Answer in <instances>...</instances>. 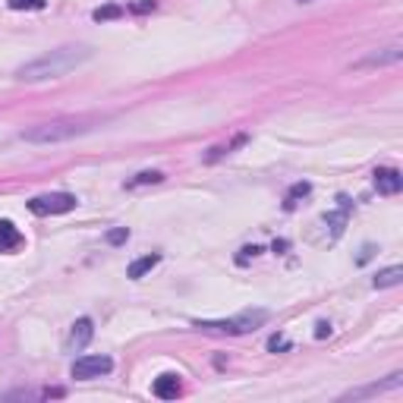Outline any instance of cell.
<instances>
[{
	"instance_id": "obj_1",
	"label": "cell",
	"mask_w": 403,
	"mask_h": 403,
	"mask_svg": "<svg viewBox=\"0 0 403 403\" xmlns=\"http://www.w3.org/2000/svg\"><path fill=\"white\" fill-rule=\"evenodd\" d=\"M85 60H92V48L89 45H63V48H54L48 54L35 57L28 60L26 67L16 70V79L23 82H45V79H60L72 72L76 67H82Z\"/></svg>"
},
{
	"instance_id": "obj_2",
	"label": "cell",
	"mask_w": 403,
	"mask_h": 403,
	"mask_svg": "<svg viewBox=\"0 0 403 403\" xmlns=\"http://www.w3.org/2000/svg\"><path fill=\"white\" fill-rule=\"evenodd\" d=\"M104 117L89 114V117H60V120H50V123H38V127H28L23 129V139L32 145H54V142H67V139L85 136L92 133Z\"/></svg>"
},
{
	"instance_id": "obj_3",
	"label": "cell",
	"mask_w": 403,
	"mask_h": 403,
	"mask_svg": "<svg viewBox=\"0 0 403 403\" xmlns=\"http://www.w3.org/2000/svg\"><path fill=\"white\" fill-rule=\"evenodd\" d=\"M268 321V309H246L233 318H195L193 328H199L205 334H227V337H240L249 334L255 328H262Z\"/></svg>"
},
{
	"instance_id": "obj_4",
	"label": "cell",
	"mask_w": 403,
	"mask_h": 403,
	"mask_svg": "<svg viewBox=\"0 0 403 403\" xmlns=\"http://www.w3.org/2000/svg\"><path fill=\"white\" fill-rule=\"evenodd\" d=\"M76 208V195L70 193H48V195H35L28 202V211L38 217H48V215H67V211Z\"/></svg>"
},
{
	"instance_id": "obj_5",
	"label": "cell",
	"mask_w": 403,
	"mask_h": 403,
	"mask_svg": "<svg viewBox=\"0 0 403 403\" xmlns=\"http://www.w3.org/2000/svg\"><path fill=\"white\" fill-rule=\"evenodd\" d=\"M111 369H114V359L111 356H79L76 362H72L70 375L76 378V381H92V378L107 375Z\"/></svg>"
},
{
	"instance_id": "obj_6",
	"label": "cell",
	"mask_w": 403,
	"mask_h": 403,
	"mask_svg": "<svg viewBox=\"0 0 403 403\" xmlns=\"http://www.w3.org/2000/svg\"><path fill=\"white\" fill-rule=\"evenodd\" d=\"M95 337V325H92V318H79L76 325L70 328V337H67V350L70 353H79V350H85L89 347V340Z\"/></svg>"
},
{
	"instance_id": "obj_7",
	"label": "cell",
	"mask_w": 403,
	"mask_h": 403,
	"mask_svg": "<svg viewBox=\"0 0 403 403\" xmlns=\"http://www.w3.org/2000/svg\"><path fill=\"white\" fill-rule=\"evenodd\" d=\"M400 57H403V48L400 45H391V48H381V50H375V54L362 57V60H356L353 67L356 70H362V67H387V63H397Z\"/></svg>"
},
{
	"instance_id": "obj_8",
	"label": "cell",
	"mask_w": 403,
	"mask_h": 403,
	"mask_svg": "<svg viewBox=\"0 0 403 403\" xmlns=\"http://www.w3.org/2000/svg\"><path fill=\"white\" fill-rule=\"evenodd\" d=\"M375 189L381 195H397L403 189L400 171H394V167H381V171H375Z\"/></svg>"
},
{
	"instance_id": "obj_9",
	"label": "cell",
	"mask_w": 403,
	"mask_h": 403,
	"mask_svg": "<svg viewBox=\"0 0 403 403\" xmlns=\"http://www.w3.org/2000/svg\"><path fill=\"white\" fill-rule=\"evenodd\" d=\"M151 391H155V397L161 400H177L180 394H183V385H180V375H158L155 378V385H151Z\"/></svg>"
},
{
	"instance_id": "obj_10",
	"label": "cell",
	"mask_w": 403,
	"mask_h": 403,
	"mask_svg": "<svg viewBox=\"0 0 403 403\" xmlns=\"http://www.w3.org/2000/svg\"><path fill=\"white\" fill-rule=\"evenodd\" d=\"M347 217H350V199H347V195H340V199H337V211H331V215L325 217V224L331 227V240H337L343 233Z\"/></svg>"
},
{
	"instance_id": "obj_11",
	"label": "cell",
	"mask_w": 403,
	"mask_h": 403,
	"mask_svg": "<svg viewBox=\"0 0 403 403\" xmlns=\"http://www.w3.org/2000/svg\"><path fill=\"white\" fill-rule=\"evenodd\" d=\"M23 246V233L13 221H0V252H13Z\"/></svg>"
},
{
	"instance_id": "obj_12",
	"label": "cell",
	"mask_w": 403,
	"mask_h": 403,
	"mask_svg": "<svg viewBox=\"0 0 403 403\" xmlns=\"http://www.w3.org/2000/svg\"><path fill=\"white\" fill-rule=\"evenodd\" d=\"M246 142H249V136H246V133H240V136H233L227 145H215V149H211L208 155H205V164H215V161H221L224 155H230V151H237L240 145H246Z\"/></svg>"
},
{
	"instance_id": "obj_13",
	"label": "cell",
	"mask_w": 403,
	"mask_h": 403,
	"mask_svg": "<svg viewBox=\"0 0 403 403\" xmlns=\"http://www.w3.org/2000/svg\"><path fill=\"white\" fill-rule=\"evenodd\" d=\"M403 281V268L394 265V268H385L375 274V281H372V287L375 290H387V287H397V284Z\"/></svg>"
},
{
	"instance_id": "obj_14",
	"label": "cell",
	"mask_w": 403,
	"mask_h": 403,
	"mask_svg": "<svg viewBox=\"0 0 403 403\" xmlns=\"http://www.w3.org/2000/svg\"><path fill=\"white\" fill-rule=\"evenodd\" d=\"M158 262H161V255H158V252H151V255H142V259H136L133 265L127 268V277H133V281H139V277H145V274H149V271L155 268Z\"/></svg>"
},
{
	"instance_id": "obj_15",
	"label": "cell",
	"mask_w": 403,
	"mask_h": 403,
	"mask_svg": "<svg viewBox=\"0 0 403 403\" xmlns=\"http://www.w3.org/2000/svg\"><path fill=\"white\" fill-rule=\"evenodd\" d=\"M400 381H403V375H400V372H394V375L391 378H387V381H381V385H369V387H362V391H350L347 394V397H365V394H378V391H391V387H400Z\"/></svg>"
},
{
	"instance_id": "obj_16",
	"label": "cell",
	"mask_w": 403,
	"mask_h": 403,
	"mask_svg": "<svg viewBox=\"0 0 403 403\" xmlns=\"http://www.w3.org/2000/svg\"><path fill=\"white\" fill-rule=\"evenodd\" d=\"M164 180V173L161 171H142V173H136L133 180H127L123 186L127 189H139V186H155V183H161Z\"/></svg>"
},
{
	"instance_id": "obj_17",
	"label": "cell",
	"mask_w": 403,
	"mask_h": 403,
	"mask_svg": "<svg viewBox=\"0 0 403 403\" xmlns=\"http://www.w3.org/2000/svg\"><path fill=\"white\" fill-rule=\"evenodd\" d=\"M123 13H127L123 6H114L111 4V6H98V10L92 13V19H95V23H111V19H120Z\"/></svg>"
},
{
	"instance_id": "obj_18",
	"label": "cell",
	"mask_w": 403,
	"mask_h": 403,
	"mask_svg": "<svg viewBox=\"0 0 403 403\" xmlns=\"http://www.w3.org/2000/svg\"><path fill=\"white\" fill-rule=\"evenodd\" d=\"M312 193V186H309V183H296V186H293L290 189V193H287V202H284V208H296V202L299 199H306V195H309Z\"/></svg>"
},
{
	"instance_id": "obj_19",
	"label": "cell",
	"mask_w": 403,
	"mask_h": 403,
	"mask_svg": "<svg viewBox=\"0 0 403 403\" xmlns=\"http://www.w3.org/2000/svg\"><path fill=\"white\" fill-rule=\"evenodd\" d=\"M10 10H45L48 0H6Z\"/></svg>"
},
{
	"instance_id": "obj_20",
	"label": "cell",
	"mask_w": 403,
	"mask_h": 403,
	"mask_svg": "<svg viewBox=\"0 0 403 403\" xmlns=\"http://www.w3.org/2000/svg\"><path fill=\"white\" fill-rule=\"evenodd\" d=\"M155 6H158V0H136V4H129V13L142 16V13H151Z\"/></svg>"
},
{
	"instance_id": "obj_21",
	"label": "cell",
	"mask_w": 403,
	"mask_h": 403,
	"mask_svg": "<svg viewBox=\"0 0 403 403\" xmlns=\"http://www.w3.org/2000/svg\"><path fill=\"white\" fill-rule=\"evenodd\" d=\"M127 240H129V230H127V227H117V230L107 233V243H111V246H123Z\"/></svg>"
},
{
	"instance_id": "obj_22",
	"label": "cell",
	"mask_w": 403,
	"mask_h": 403,
	"mask_svg": "<svg viewBox=\"0 0 403 403\" xmlns=\"http://www.w3.org/2000/svg\"><path fill=\"white\" fill-rule=\"evenodd\" d=\"M268 350H287V337H271Z\"/></svg>"
},
{
	"instance_id": "obj_23",
	"label": "cell",
	"mask_w": 403,
	"mask_h": 403,
	"mask_svg": "<svg viewBox=\"0 0 403 403\" xmlns=\"http://www.w3.org/2000/svg\"><path fill=\"white\" fill-rule=\"evenodd\" d=\"M328 334H331V325H328V321H318V325H315V337L321 340V337H328Z\"/></svg>"
},
{
	"instance_id": "obj_24",
	"label": "cell",
	"mask_w": 403,
	"mask_h": 403,
	"mask_svg": "<svg viewBox=\"0 0 403 403\" xmlns=\"http://www.w3.org/2000/svg\"><path fill=\"white\" fill-rule=\"evenodd\" d=\"M259 252H262L259 246H246V249H243V255H240V262H249V255H259Z\"/></svg>"
},
{
	"instance_id": "obj_25",
	"label": "cell",
	"mask_w": 403,
	"mask_h": 403,
	"mask_svg": "<svg viewBox=\"0 0 403 403\" xmlns=\"http://www.w3.org/2000/svg\"><path fill=\"white\" fill-rule=\"evenodd\" d=\"M299 4H312V0H299Z\"/></svg>"
}]
</instances>
